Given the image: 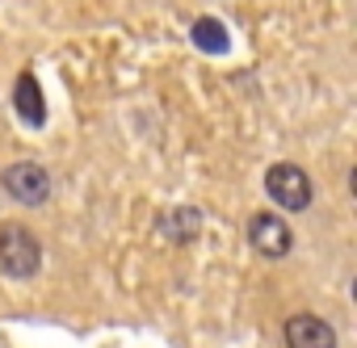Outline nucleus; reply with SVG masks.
<instances>
[{
    "mask_svg": "<svg viewBox=\"0 0 357 348\" xmlns=\"http://www.w3.org/2000/svg\"><path fill=\"white\" fill-rule=\"evenodd\" d=\"M38 264H43V244L34 239L30 227H22V223L0 227V273L13 281H26L38 273Z\"/></svg>",
    "mask_w": 357,
    "mask_h": 348,
    "instance_id": "nucleus-1",
    "label": "nucleus"
},
{
    "mask_svg": "<svg viewBox=\"0 0 357 348\" xmlns=\"http://www.w3.org/2000/svg\"><path fill=\"white\" fill-rule=\"evenodd\" d=\"M265 193L282 206V210H307L311 206V177L298 164H273L265 172Z\"/></svg>",
    "mask_w": 357,
    "mask_h": 348,
    "instance_id": "nucleus-2",
    "label": "nucleus"
},
{
    "mask_svg": "<svg viewBox=\"0 0 357 348\" xmlns=\"http://www.w3.org/2000/svg\"><path fill=\"white\" fill-rule=\"evenodd\" d=\"M0 181H5L9 198H13V202H22V206H43V202L51 198V172H47L43 164H34V159L9 164Z\"/></svg>",
    "mask_w": 357,
    "mask_h": 348,
    "instance_id": "nucleus-3",
    "label": "nucleus"
},
{
    "mask_svg": "<svg viewBox=\"0 0 357 348\" xmlns=\"http://www.w3.org/2000/svg\"><path fill=\"white\" fill-rule=\"evenodd\" d=\"M248 244L265 256V260H282L290 256V227L278 219V214H252L248 219Z\"/></svg>",
    "mask_w": 357,
    "mask_h": 348,
    "instance_id": "nucleus-4",
    "label": "nucleus"
},
{
    "mask_svg": "<svg viewBox=\"0 0 357 348\" xmlns=\"http://www.w3.org/2000/svg\"><path fill=\"white\" fill-rule=\"evenodd\" d=\"M286 344L290 348H336V331L319 315H290L286 323Z\"/></svg>",
    "mask_w": 357,
    "mask_h": 348,
    "instance_id": "nucleus-5",
    "label": "nucleus"
},
{
    "mask_svg": "<svg viewBox=\"0 0 357 348\" xmlns=\"http://www.w3.org/2000/svg\"><path fill=\"white\" fill-rule=\"evenodd\" d=\"M13 105H17V113H22L26 126H43V122H47V101H43V88H38V80H34L30 72L17 76V84H13Z\"/></svg>",
    "mask_w": 357,
    "mask_h": 348,
    "instance_id": "nucleus-6",
    "label": "nucleus"
},
{
    "mask_svg": "<svg viewBox=\"0 0 357 348\" xmlns=\"http://www.w3.org/2000/svg\"><path fill=\"white\" fill-rule=\"evenodd\" d=\"M190 38H194V47H198L202 55H223V51H227V30H223V22H215V17H198L194 30H190Z\"/></svg>",
    "mask_w": 357,
    "mask_h": 348,
    "instance_id": "nucleus-7",
    "label": "nucleus"
},
{
    "mask_svg": "<svg viewBox=\"0 0 357 348\" xmlns=\"http://www.w3.org/2000/svg\"><path fill=\"white\" fill-rule=\"evenodd\" d=\"M160 231H164L172 244L194 239V235H198V210H168V214L160 219Z\"/></svg>",
    "mask_w": 357,
    "mask_h": 348,
    "instance_id": "nucleus-8",
    "label": "nucleus"
}]
</instances>
